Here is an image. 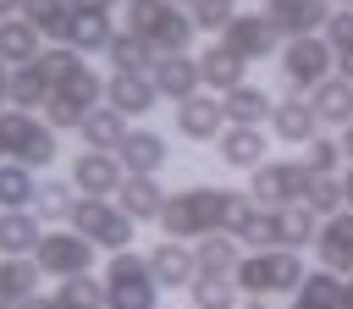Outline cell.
I'll list each match as a JSON object with an SVG mask.
<instances>
[{
  "label": "cell",
  "instance_id": "obj_30",
  "mask_svg": "<svg viewBox=\"0 0 353 309\" xmlns=\"http://www.w3.org/2000/svg\"><path fill=\"white\" fill-rule=\"evenodd\" d=\"M39 50H44V33L28 17H0V61L6 66H28Z\"/></svg>",
  "mask_w": 353,
  "mask_h": 309
},
{
  "label": "cell",
  "instance_id": "obj_25",
  "mask_svg": "<svg viewBox=\"0 0 353 309\" xmlns=\"http://www.w3.org/2000/svg\"><path fill=\"white\" fill-rule=\"evenodd\" d=\"M39 287H44V270L33 265V254H0V309H17Z\"/></svg>",
  "mask_w": 353,
  "mask_h": 309
},
{
  "label": "cell",
  "instance_id": "obj_48",
  "mask_svg": "<svg viewBox=\"0 0 353 309\" xmlns=\"http://www.w3.org/2000/svg\"><path fill=\"white\" fill-rule=\"evenodd\" d=\"M17 309H55V303H50V298H44V292H28V298H22V303H17Z\"/></svg>",
  "mask_w": 353,
  "mask_h": 309
},
{
  "label": "cell",
  "instance_id": "obj_3",
  "mask_svg": "<svg viewBox=\"0 0 353 309\" xmlns=\"http://www.w3.org/2000/svg\"><path fill=\"white\" fill-rule=\"evenodd\" d=\"M61 154L55 143V127L39 116V110H0V160H17L28 171H50Z\"/></svg>",
  "mask_w": 353,
  "mask_h": 309
},
{
  "label": "cell",
  "instance_id": "obj_34",
  "mask_svg": "<svg viewBox=\"0 0 353 309\" xmlns=\"http://www.w3.org/2000/svg\"><path fill=\"white\" fill-rule=\"evenodd\" d=\"M44 221L33 210H0V254H33Z\"/></svg>",
  "mask_w": 353,
  "mask_h": 309
},
{
  "label": "cell",
  "instance_id": "obj_19",
  "mask_svg": "<svg viewBox=\"0 0 353 309\" xmlns=\"http://www.w3.org/2000/svg\"><path fill=\"white\" fill-rule=\"evenodd\" d=\"M303 99H309V110H314V121H320V127H336V132H342V127L353 121V83H347V77H336V72H331V77H320Z\"/></svg>",
  "mask_w": 353,
  "mask_h": 309
},
{
  "label": "cell",
  "instance_id": "obj_4",
  "mask_svg": "<svg viewBox=\"0 0 353 309\" xmlns=\"http://www.w3.org/2000/svg\"><path fill=\"white\" fill-rule=\"evenodd\" d=\"M303 270H309V265H303L298 248H243L232 281H237V292H248V298H270V292H292V287L303 281Z\"/></svg>",
  "mask_w": 353,
  "mask_h": 309
},
{
  "label": "cell",
  "instance_id": "obj_57",
  "mask_svg": "<svg viewBox=\"0 0 353 309\" xmlns=\"http://www.w3.org/2000/svg\"><path fill=\"white\" fill-rule=\"evenodd\" d=\"M232 309H237V303H232Z\"/></svg>",
  "mask_w": 353,
  "mask_h": 309
},
{
  "label": "cell",
  "instance_id": "obj_41",
  "mask_svg": "<svg viewBox=\"0 0 353 309\" xmlns=\"http://www.w3.org/2000/svg\"><path fill=\"white\" fill-rule=\"evenodd\" d=\"M188 298H193V309H232L237 303V281L232 276H193Z\"/></svg>",
  "mask_w": 353,
  "mask_h": 309
},
{
  "label": "cell",
  "instance_id": "obj_8",
  "mask_svg": "<svg viewBox=\"0 0 353 309\" xmlns=\"http://www.w3.org/2000/svg\"><path fill=\"white\" fill-rule=\"evenodd\" d=\"M281 77H287V88L292 94H309L320 77H331L336 72V50L320 39V33H298V39H281Z\"/></svg>",
  "mask_w": 353,
  "mask_h": 309
},
{
  "label": "cell",
  "instance_id": "obj_47",
  "mask_svg": "<svg viewBox=\"0 0 353 309\" xmlns=\"http://www.w3.org/2000/svg\"><path fill=\"white\" fill-rule=\"evenodd\" d=\"M336 77H347V83H353V50H336Z\"/></svg>",
  "mask_w": 353,
  "mask_h": 309
},
{
  "label": "cell",
  "instance_id": "obj_15",
  "mask_svg": "<svg viewBox=\"0 0 353 309\" xmlns=\"http://www.w3.org/2000/svg\"><path fill=\"white\" fill-rule=\"evenodd\" d=\"M149 83L160 88V99H188V94H199L204 83H199V55L193 50H171V55H154V66H149Z\"/></svg>",
  "mask_w": 353,
  "mask_h": 309
},
{
  "label": "cell",
  "instance_id": "obj_45",
  "mask_svg": "<svg viewBox=\"0 0 353 309\" xmlns=\"http://www.w3.org/2000/svg\"><path fill=\"white\" fill-rule=\"evenodd\" d=\"M44 121H50L55 132H77V121H83V110H77V105H66L61 94H50V99H44Z\"/></svg>",
  "mask_w": 353,
  "mask_h": 309
},
{
  "label": "cell",
  "instance_id": "obj_12",
  "mask_svg": "<svg viewBox=\"0 0 353 309\" xmlns=\"http://www.w3.org/2000/svg\"><path fill=\"white\" fill-rule=\"evenodd\" d=\"M171 116H176V138H188V143H215V132L226 127V116H221V94H210V88L176 99Z\"/></svg>",
  "mask_w": 353,
  "mask_h": 309
},
{
  "label": "cell",
  "instance_id": "obj_33",
  "mask_svg": "<svg viewBox=\"0 0 353 309\" xmlns=\"http://www.w3.org/2000/svg\"><path fill=\"white\" fill-rule=\"evenodd\" d=\"M336 292H342V276L325 270V265H314V270H303V281L292 287V303H287V309H336Z\"/></svg>",
  "mask_w": 353,
  "mask_h": 309
},
{
  "label": "cell",
  "instance_id": "obj_24",
  "mask_svg": "<svg viewBox=\"0 0 353 309\" xmlns=\"http://www.w3.org/2000/svg\"><path fill=\"white\" fill-rule=\"evenodd\" d=\"M215 149H221V160H226V166H237V171H254V166L270 154L265 127H232V121L215 132Z\"/></svg>",
  "mask_w": 353,
  "mask_h": 309
},
{
  "label": "cell",
  "instance_id": "obj_39",
  "mask_svg": "<svg viewBox=\"0 0 353 309\" xmlns=\"http://www.w3.org/2000/svg\"><path fill=\"white\" fill-rule=\"evenodd\" d=\"M33 188H39V171H28L17 160H0V210H28Z\"/></svg>",
  "mask_w": 353,
  "mask_h": 309
},
{
  "label": "cell",
  "instance_id": "obj_43",
  "mask_svg": "<svg viewBox=\"0 0 353 309\" xmlns=\"http://www.w3.org/2000/svg\"><path fill=\"white\" fill-rule=\"evenodd\" d=\"M232 11H237V0H193V6H188V17H193L199 33H221V28L232 22Z\"/></svg>",
  "mask_w": 353,
  "mask_h": 309
},
{
  "label": "cell",
  "instance_id": "obj_50",
  "mask_svg": "<svg viewBox=\"0 0 353 309\" xmlns=\"http://www.w3.org/2000/svg\"><path fill=\"white\" fill-rule=\"evenodd\" d=\"M336 309H353V276H342V292H336Z\"/></svg>",
  "mask_w": 353,
  "mask_h": 309
},
{
  "label": "cell",
  "instance_id": "obj_7",
  "mask_svg": "<svg viewBox=\"0 0 353 309\" xmlns=\"http://www.w3.org/2000/svg\"><path fill=\"white\" fill-rule=\"evenodd\" d=\"M94 243L83 237V232H72V226H44L39 232V243H33V265L50 276V281H66V276H77V270H94Z\"/></svg>",
  "mask_w": 353,
  "mask_h": 309
},
{
  "label": "cell",
  "instance_id": "obj_26",
  "mask_svg": "<svg viewBox=\"0 0 353 309\" xmlns=\"http://www.w3.org/2000/svg\"><path fill=\"white\" fill-rule=\"evenodd\" d=\"M314 226H320V221H314L303 204H276V210H270V248H298V254H303V248L314 243Z\"/></svg>",
  "mask_w": 353,
  "mask_h": 309
},
{
  "label": "cell",
  "instance_id": "obj_54",
  "mask_svg": "<svg viewBox=\"0 0 353 309\" xmlns=\"http://www.w3.org/2000/svg\"><path fill=\"white\" fill-rule=\"evenodd\" d=\"M243 309H265V298H248V303H243Z\"/></svg>",
  "mask_w": 353,
  "mask_h": 309
},
{
  "label": "cell",
  "instance_id": "obj_1",
  "mask_svg": "<svg viewBox=\"0 0 353 309\" xmlns=\"http://www.w3.org/2000/svg\"><path fill=\"white\" fill-rule=\"evenodd\" d=\"M221 210H226V188H210V182H193L182 193H165L154 226L176 243H199L204 232H221Z\"/></svg>",
  "mask_w": 353,
  "mask_h": 309
},
{
  "label": "cell",
  "instance_id": "obj_6",
  "mask_svg": "<svg viewBox=\"0 0 353 309\" xmlns=\"http://www.w3.org/2000/svg\"><path fill=\"white\" fill-rule=\"evenodd\" d=\"M66 226H72V232H83V237H88L94 248H105V254H116V248H132V243H138V221H132V215H121V210H116V199H88V193H77V204H72Z\"/></svg>",
  "mask_w": 353,
  "mask_h": 309
},
{
  "label": "cell",
  "instance_id": "obj_11",
  "mask_svg": "<svg viewBox=\"0 0 353 309\" xmlns=\"http://www.w3.org/2000/svg\"><path fill=\"white\" fill-rule=\"evenodd\" d=\"M309 248H314V265H325V270H336V276H353V210L320 215Z\"/></svg>",
  "mask_w": 353,
  "mask_h": 309
},
{
  "label": "cell",
  "instance_id": "obj_27",
  "mask_svg": "<svg viewBox=\"0 0 353 309\" xmlns=\"http://www.w3.org/2000/svg\"><path fill=\"white\" fill-rule=\"evenodd\" d=\"M77 132H83V149H105V154H116V143L127 138V116H121V110H110V105L99 99L94 110H83Z\"/></svg>",
  "mask_w": 353,
  "mask_h": 309
},
{
  "label": "cell",
  "instance_id": "obj_21",
  "mask_svg": "<svg viewBox=\"0 0 353 309\" xmlns=\"http://www.w3.org/2000/svg\"><path fill=\"white\" fill-rule=\"evenodd\" d=\"M110 199H116L121 215H132L138 226H149V221L160 215V204H165V188H160V177H132V171H127Z\"/></svg>",
  "mask_w": 353,
  "mask_h": 309
},
{
  "label": "cell",
  "instance_id": "obj_49",
  "mask_svg": "<svg viewBox=\"0 0 353 309\" xmlns=\"http://www.w3.org/2000/svg\"><path fill=\"white\" fill-rule=\"evenodd\" d=\"M342 204L353 210V160H347V171H342Z\"/></svg>",
  "mask_w": 353,
  "mask_h": 309
},
{
  "label": "cell",
  "instance_id": "obj_40",
  "mask_svg": "<svg viewBox=\"0 0 353 309\" xmlns=\"http://www.w3.org/2000/svg\"><path fill=\"white\" fill-rule=\"evenodd\" d=\"M314 221L320 215H336V210H347L342 204V177H309V188H303V199H298Z\"/></svg>",
  "mask_w": 353,
  "mask_h": 309
},
{
  "label": "cell",
  "instance_id": "obj_14",
  "mask_svg": "<svg viewBox=\"0 0 353 309\" xmlns=\"http://www.w3.org/2000/svg\"><path fill=\"white\" fill-rule=\"evenodd\" d=\"M116 160H121V171H132V177H160L165 160H171V143H165V132L127 127V138L116 143Z\"/></svg>",
  "mask_w": 353,
  "mask_h": 309
},
{
  "label": "cell",
  "instance_id": "obj_36",
  "mask_svg": "<svg viewBox=\"0 0 353 309\" xmlns=\"http://www.w3.org/2000/svg\"><path fill=\"white\" fill-rule=\"evenodd\" d=\"M44 99H50V83H44V72L28 61V66H11V83H6V105H17V110H44Z\"/></svg>",
  "mask_w": 353,
  "mask_h": 309
},
{
  "label": "cell",
  "instance_id": "obj_20",
  "mask_svg": "<svg viewBox=\"0 0 353 309\" xmlns=\"http://www.w3.org/2000/svg\"><path fill=\"white\" fill-rule=\"evenodd\" d=\"M243 77H248V61H243L232 44H221V39H215V44H204V50H199V83H204L210 94H226V88H237Z\"/></svg>",
  "mask_w": 353,
  "mask_h": 309
},
{
  "label": "cell",
  "instance_id": "obj_52",
  "mask_svg": "<svg viewBox=\"0 0 353 309\" xmlns=\"http://www.w3.org/2000/svg\"><path fill=\"white\" fill-rule=\"evenodd\" d=\"M6 83H11V66L0 61V110H6Z\"/></svg>",
  "mask_w": 353,
  "mask_h": 309
},
{
  "label": "cell",
  "instance_id": "obj_29",
  "mask_svg": "<svg viewBox=\"0 0 353 309\" xmlns=\"http://www.w3.org/2000/svg\"><path fill=\"white\" fill-rule=\"evenodd\" d=\"M72 204H77V188H72L66 177H50V171H44V182L33 188V204H28V210H33L44 226H66Z\"/></svg>",
  "mask_w": 353,
  "mask_h": 309
},
{
  "label": "cell",
  "instance_id": "obj_28",
  "mask_svg": "<svg viewBox=\"0 0 353 309\" xmlns=\"http://www.w3.org/2000/svg\"><path fill=\"white\" fill-rule=\"evenodd\" d=\"M237 259H243V243H237L232 232H204V237L193 243V265H199V276H232Z\"/></svg>",
  "mask_w": 353,
  "mask_h": 309
},
{
  "label": "cell",
  "instance_id": "obj_2",
  "mask_svg": "<svg viewBox=\"0 0 353 309\" xmlns=\"http://www.w3.org/2000/svg\"><path fill=\"white\" fill-rule=\"evenodd\" d=\"M121 28H127V33H138L154 55L193 50V39H199V28H193L188 6H176V0H127V22H121Z\"/></svg>",
  "mask_w": 353,
  "mask_h": 309
},
{
  "label": "cell",
  "instance_id": "obj_46",
  "mask_svg": "<svg viewBox=\"0 0 353 309\" xmlns=\"http://www.w3.org/2000/svg\"><path fill=\"white\" fill-rule=\"evenodd\" d=\"M66 6H72V11H105V17L116 11V0H66Z\"/></svg>",
  "mask_w": 353,
  "mask_h": 309
},
{
  "label": "cell",
  "instance_id": "obj_55",
  "mask_svg": "<svg viewBox=\"0 0 353 309\" xmlns=\"http://www.w3.org/2000/svg\"><path fill=\"white\" fill-rule=\"evenodd\" d=\"M331 6H353V0H331Z\"/></svg>",
  "mask_w": 353,
  "mask_h": 309
},
{
  "label": "cell",
  "instance_id": "obj_42",
  "mask_svg": "<svg viewBox=\"0 0 353 309\" xmlns=\"http://www.w3.org/2000/svg\"><path fill=\"white\" fill-rule=\"evenodd\" d=\"M77 61H83V55H77L72 44H44V50L33 55V66L44 72V83H50V88H55V83H61V77H66V72H72Z\"/></svg>",
  "mask_w": 353,
  "mask_h": 309
},
{
  "label": "cell",
  "instance_id": "obj_9",
  "mask_svg": "<svg viewBox=\"0 0 353 309\" xmlns=\"http://www.w3.org/2000/svg\"><path fill=\"white\" fill-rule=\"evenodd\" d=\"M303 188H309L303 160H270V154H265V160L248 171V193H254L265 210H276V204H298Z\"/></svg>",
  "mask_w": 353,
  "mask_h": 309
},
{
  "label": "cell",
  "instance_id": "obj_35",
  "mask_svg": "<svg viewBox=\"0 0 353 309\" xmlns=\"http://www.w3.org/2000/svg\"><path fill=\"white\" fill-rule=\"evenodd\" d=\"M105 61H110V72H149V66H154V50H149L138 33L116 28L110 44H105Z\"/></svg>",
  "mask_w": 353,
  "mask_h": 309
},
{
  "label": "cell",
  "instance_id": "obj_44",
  "mask_svg": "<svg viewBox=\"0 0 353 309\" xmlns=\"http://www.w3.org/2000/svg\"><path fill=\"white\" fill-rule=\"evenodd\" d=\"M320 39H325L331 50H353V6H331V17H325V28H320Z\"/></svg>",
  "mask_w": 353,
  "mask_h": 309
},
{
  "label": "cell",
  "instance_id": "obj_38",
  "mask_svg": "<svg viewBox=\"0 0 353 309\" xmlns=\"http://www.w3.org/2000/svg\"><path fill=\"white\" fill-rule=\"evenodd\" d=\"M298 149H303L298 160H303V171H309V177H336V171H342V143H336L325 127H320L314 138H303Z\"/></svg>",
  "mask_w": 353,
  "mask_h": 309
},
{
  "label": "cell",
  "instance_id": "obj_23",
  "mask_svg": "<svg viewBox=\"0 0 353 309\" xmlns=\"http://www.w3.org/2000/svg\"><path fill=\"white\" fill-rule=\"evenodd\" d=\"M265 127H270L281 143H292V149H298L303 138H314V132H320V121H314V110H309V99H303V94H287V99H276Z\"/></svg>",
  "mask_w": 353,
  "mask_h": 309
},
{
  "label": "cell",
  "instance_id": "obj_53",
  "mask_svg": "<svg viewBox=\"0 0 353 309\" xmlns=\"http://www.w3.org/2000/svg\"><path fill=\"white\" fill-rule=\"evenodd\" d=\"M22 11V0H0V17H17Z\"/></svg>",
  "mask_w": 353,
  "mask_h": 309
},
{
  "label": "cell",
  "instance_id": "obj_5",
  "mask_svg": "<svg viewBox=\"0 0 353 309\" xmlns=\"http://www.w3.org/2000/svg\"><path fill=\"white\" fill-rule=\"evenodd\" d=\"M99 281H105V309H160V287L138 248H116L105 259Z\"/></svg>",
  "mask_w": 353,
  "mask_h": 309
},
{
  "label": "cell",
  "instance_id": "obj_51",
  "mask_svg": "<svg viewBox=\"0 0 353 309\" xmlns=\"http://www.w3.org/2000/svg\"><path fill=\"white\" fill-rule=\"evenodd\" d=\"M336 143H342V160H353V121L342 127V138H336Z\"/></svg>",
  "mask_w": 353,
  "mask_h": 309
},
{
  "label": "cell",
  "instance_id": "obj_13",
  "mask_svg": "<svg viewBox=\"0 0 353 309\" xmlns=\"http://www.w3.org/2000/svg\"><path fill=\"white\" fill-rule=\"evenodd\" d=\"M259 17H265L281 39H298V33H320V28H325L331 0H259Z\"/></svg>",
  "mask_w": 353,
  "mask_h": 309
},
{
  "label": "cell",
  "instance_id": "obj_17",
  "mask_svg": "<svg viewBox=\"0 0 353 309\" xmlns=\"http://www.w3.org/2000/svg\"><path fill=\"white\" fill-rule=\"evenodd\" d=\"M121 177H127V171H121L116 154H105V149H83V154L72 160V177H66V182H72L77 193H88V199H110Z\"/></svg>",
  "mask_w": 353,
  "mask_h": 309
},
{
  "label": "cell",
  "instance_id": "obj_16",
  "mask_svg": "<svg viewBox=\"0 0 353 309\" xmlns=\"http://www.w3.org/2000/svg\"><path fill=\"white\" fill-rule=\"evenodd\" d=\"M105 105L132 121V116H149L160 105V88L149 83V72H110L105 77Z\"/></svg>",
  "mask_w": 353,
  "mask_h": 309
},
{
  "label": "cell",
  "instance_id": "obj_31",
  "mask_svg": "<svg viewBox=\"0 0 353 309\" xmlns=\"http://www.w3.org/2000/svg\"><path fill=\"white\" fill-rule=\"evenodd\" d=\"M110 33H116V22L105 11H72V22H66V44L77 55H105Z\"/></svg>",
  "mask_w": 353,
  "mask_h": 309
},
{
  "label": "cell",
  "instance_id": "obj_32",
  "mask_svg": "<svg viewBox=\"0 0 353 309\" xmlns=\"http://www.w3.org/2000/svg\"><path fill=\"white\" fill-rule=\"evenodd\" d=\"M50 94H61V99H66V105H77V110H94V105L105 99V77H99V72L88 66V55H83V61H77V66L50 88Z\"/></svg>",
  "mask_w": 353,
  "mask_h": 309
},
{
  "label": "cell",
  "instance_id": "obj_18",
  "mask_svg": "<svg viewBox=\"0 0 353 309\" xmlns=\"http://www.w3.org/2000/svg\"><path fill=\"white\" fill-rule=\"evenodd\" d=\"M143 259H149V276H154L160 292H165V287H193V276H199V265H193V243H176V237L154 243Z\"/></svg>",
  "mask_w": 353,
  "mask_h": 309
},
{
  "label": "cell",
  "instance_id": "obj_56",
  "mask_svg": "<svg viewBox=\"0 0 353 309\" xmlns=\"http://www.w3.org/2000/svg\"><path fill=\"white\" fill-rule=\"evenodd\" d=\"M160 309H165V303H160Z\"/></svg>",
  "mask_w": 353,
  "mask_h": 309
},
{
  "label": "cell",
  "instance_id": "obj_37",
  "mask_svg": "<svg viewBox=\"0 0 353 309\" xmlns=\"http://www.w3.org/2000/svg\"><path fill=\"white\" fill-rule=\"evenodd\" d=\"M17 17H28L44 33V44H66V22H72V6L66 0H22Z\"/></svg>",
  "mask_w": 353,
  "mask_h": 309
},
{
  "label": "cell",
  "instance_id": "obj_10",
  "mask_svg": "<svg viewBox=\"0 0 353 309\" xmlns=\"http://www.w3.org/2000/svg\"><path fill=\"white\" fill-rule=\"evenodd\" d=\"M215 39H221V44H232L248 66H254V61H270V55L281 50V33H276L259 11H232V22H226Z\"/></svg>",
  "mask_w": 353,
  "mask_h": 309
},
{
  "label": "cell",
  "instance_id": "obj_22",
  "mask_svg": "<svg viewBox=\"0 0 353 309\" xmlns=\"http://www.w3.org/2000/svg\"><path fill=\"white\" fill-rule=\"evenodd\" d=\"M270 105H276L270 88H259V83H248V77L221 94V116H226L232 127H265V121H270Z\"/></svg>",
  "mask_w": 353,
  "mask_h": 309
}]
</instances>
